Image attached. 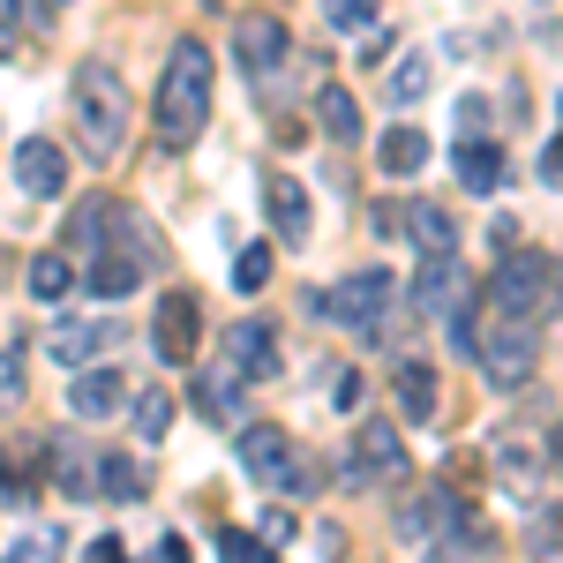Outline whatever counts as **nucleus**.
Listing matches in <instances>:
<instances>
[{
    "mask_svg": "<svg viewBox=\"0 0 563 563\" xmlns=\"http://www.w3.org/2000/svg\"><path fill=\"white\" fill-rule=\"evenodd\" d=\"M68 106H76V143H84L90 166H113L121 143H129V84L106 68V60H84L76 84H68Z\"/></svg>",
    "mask_w": 563,
    "mask_h": 563,
    "instance_id": "nucleus-1",
    "label": "nucleus"
},
{
    "mask_svg": "<svg viewBox=\"0 0 563 563\" xmlns=\"http://www.w3.org/2000/svg\"><path fill=\"white\" fill-rule=\"evenodd\" d=\"M211 121V53L196 38H180L166 53V76H158V143L166 151H188Z\"/></svg>",
    "mask_w": 563,
    "mask_h": 563,
    "instance_id": "nucleus-2",
    "label": "nucleus"
},
{
    "mask_svg": "<svg viewBox=\"0 0 563 563\" xmlns=\"http://www.w3.org/2000/svg\"><path fill=\"white\" fill-rule=\"evenodd\" d=\"M398 533H406V549H429V556H481V549H488V526L474 519V504H466L459 488L413 496V504L398 511Z\"/></svg>",
    "mask_w": 563,
    "mask_h": 563,
    "instance_id": "nucleus-3",
    "label": "nucleus"
},
{
    "mask_svg": "<svg viewBox=\"0 0 563 563\" xmlns=\"http://www.w3.org/2000/svg\"><path fill=\"white\" fill-rule=\"evenodd\" d=\"M488 368V384L496 390H526L533 384V368H541V323H526V316H488V331L474 323V346H466Z\"/></svg>",
    "mask_w": 563,
    "mask_h": 563,
    "instance_id": "nucleus-4",
    "label": "nucleus"
},
{
    "mask_svg": "<svg viewBox=\"0 0 563 563\" xmlns=\"http://www.w3.org/2000/svg\"><path fill=\"white\" fill-rule=\"evenodd\" d=\"M308 316H323V323H346L361 339H384V316H390V271L384 263H368V271H353L339 286H323V294H308Z\"/></svg>",
    "mask_w": 563,
    "mask_h": 563,
    "instance_id": "nucleus-5",
    "label": "nucleus"
},
{
    "mask_svg": "<svg viewBox=\"0 0 563 563\" xmlns=\"http://www.w3.org/2000/svg\"><path fill=\"white\" fill-rule=\"evenodd\" d=\"M241 466H249L256 488H271V496H308V488H316V466L294 451V435L271 429V421H241Z\"/></svg>",
    "mask_w": 563,
    "mask_h": 563,
    "instance_id": "nucleus-6",
    "label": "nucleus"
},
{
    "mask_svg": "<svg viewBox=\"0 0 563 563\" xmlns=\"http://www.w3.org/2000/svg\"><path fill=\"white\" fill-rule=\"evenodd\" d=\"M488 301L504 308V316H526V323H541V316L556 308V256H541V249H511V256L496 263V286H488Z\"/></svg>",
    "mask_w": 563,
    "mask_h": 563,
    "instance_id": "nucleus-7",
    "label": "nucleus"
},
{
    "mask_svg": "<svg viewBox=\"0 0 563 563\" xmlns=\"http://www.w3.org/2000/svg\"><path fill=\"white\" fill-rule=\"evenodd\" d=\"M233 53H241V68H249V90H263V106H286V76H294V60H286V23L278 15H256V23H241L233 31Z\"/></svg>",
    "mask_w": 563,
    "mask_h": 563,
    "instance_id": "nucleus-8",
    "label": "nucleus"
},
{
    "mask_svg": "<svg viewBox=\"0 0 563 563\" xmlns=\"http://www.w3.org/2000/svg\"><path fill=\"white\" fill-rule=\"evenodd\" d=\"M196 339H203V301H196V294H166L158 316H151L158 361H166V368H188V361H196Z\"/></svg>",
    "mask_w": 563,
    "mask_h": 563,
    "instance_id": "nucleus-9",
    "label": "nucleus"
},
{
    "mask_svg": "<svg viewBox=\"0 0 563 563\" xmlns=\"http://www.w3.org/2000/svg\"><path fill=\"white\" fill-rule=\"evenodd\" d=\"M474 294H466V271H459V256L451 249H435V256H421V278H413V316H451V308H466Z\"/></svg>",
    "mask_w": 563,
    "mask_h": 563,
    "instance_id": "nucleus-10",
    "label": "nucleus"
},
{
    "mask_svg": "<svg viewBox=\"0 0 563 563\" xmlns=\"http://www.w3.org/2000/svg\"><path fill=\"white\" fill-rule=\"evenodd\" d=\"M413 466H406V443L384 429V421H368V429L353 435V466H346V481L353 488H368V481H406Z\"/></svg>",
    "mask_w": 563,
    "mask_h": 563,
    "instance_id": "nucleus-11",
    "label": "nucleus"
},
{
    "mask_svg": "<svg viewBox=\"0 0 563 563\" xmlns=\"http://www.w3.org/2000/svg\"><path fill=\"white\" fill-rule=\"evenodd\" d=\"M15 188L38 196V203H53V196L68 188V158H60L53 135H23V143H15Z\"/></svg>",
    "mask_w": 563,
    "mask_h": 563,
    "instance_id": "nucleus-12",
    "label": "nucleus"
},
{
    "mask_svg": "<svg viewBox=\"0 0 563 563\" xmlns=\"http://www.w3.org/2000/svg\"><path fill=\"white\" fill-rule=\"evenodd\" d=\"M121 406H129V376H121V368H76V376H68V413H76V421H106V413H121Z\"/></svg>",
    "mask_w": 563,
    "mask_h": 563,
    "instance_id": "nucleus-13",
    "label": "nucleus"
},
{
    "mask_svg": "<svg viewBox=\"0 0 563 563\" xmlns=\"http://www.w3.org/2000/svg\"><path fill=\"white\" fill-rule=\"evenodd\" d=\"M196 406L211 413L218 429H241V413H249V376L225 361V368H196Z\"/></svg>",
    "mask_w": 563,
    "mask_h": 563,
    "instance_id": "nucleus-14",
    "label": "nucleus"
},
{
    "mask_svg": "<svg viewBox=\"0 0 563 563\" xmlns=\"http://www.w3.org/2000/svg\"><path fill=\"white\" fill-rule=\"evenodd\" d=\"M451 166H459V180H466L474 196H496V188L511 180V158H504V143H488V135H459Z\"/></svg>",
    "mask_w": 563,
    "mask_h": 563,
    "instance_id": "nucleus-15",
    "label": "nucleus"
},
{
    "mask_svg": "<svg viewBox=\"0 0 563 563\" xmlns=\"http://www.w3.org/2000/svg\"><path fill=\"white\" fill-rule=\"evenodd\" d=\"M135 278H151V263L143 256H129V249H90V263H84V286L98 294V301H121V294H135Z\"/></svg>",
    "mask_w": 563,
    "mask_h": 563,
    "instance_id": "nucleus-16",
    "label": "nucleus"
},
{
    "mask_svg": "<svg viewBox=\"0 0 563 563\" xmlns=\"http://www.w3.org/2000/svg\"><path fill=\"white\" fill-rule=\"evenodd\" d=\"M225 361L249 376V384H271L286 361H278V339H271V323H233L225 331Z\"/></svg>",
    "mask_w": 563,
    "mask_h": 563,
    "instance_id": "nucleus-17",
    "label": "nucleus"
},
{
    "mask_svg": "<svg viewBox=\"0 0 563 563\" xmlns=\"http://www.w3.org/2000/svg\"><path fill=\"white\" fill-rule=\"evenodd\" d=\"M113 339H121V323H113V316H90V323H76V316H68V323H53L45 353H53L60 368H84L90 353H98V346H113Z\"/></svg>",
    "mask_w": 563,
    "mask_h": 563,
    "instance_id": "nucleus-18",
    "label": "nucleus"
},
{
    "mask_svg": "<svg viewBox=\"0 0 563 563\" xmlns=\"http://www.w3.org/2000/svg\"><path fill=\"white\" fill-rule=\"evenodd\" d=\"M263 211H271V225H278V241H286V249H301V241H308V188L294 174H271V180H263Z\"/></svg>",
    "mask_w": 563,
    "mask_h": 563,
    "instance_id": "nucleus-19",
    "label": "nucleus"
},
{
    "mask_svg": "<svg viewBox=\"0 0 563 563\" xmlns=\"http://www.w3.org/2000/svg\"><path fill=\"white\" fill-rule=\"evenodd\" d=\"M496 481H504V496H511V504H533V496H541V459L526 451L519 429L496 435Z\"/></svg>",
    "mask_w": 563,
    "mask_h": 563,
    "instance_id": "nucleus-20",
    "label": "nucleus"
},
{
    "mask_svg": "<svg viewBox=\"0 0 563 563\" xmlns=\"http://www.w3.org/2000/svg\"><path fill=\"white\" fill-rule=\"evenodd\" d=\"M316 121L331 143H361V106H353L346 84H316Z\"/></svg>",
    "mask_w": 563,
    "mask_h": 563,
    "instance_id": "nucleus-21",
    "label": "nucleus"
},
{
    "mask_svg": "<svg viewBox=\"0 0 563 563\" xmlns=\"http://www.w3.org/2000/svg\"><path fill=\"white\" fill-rule=\"evenodd\" d=\"M398 406H406L413 429L435 421V368H429V361H398Z\"/></svg>",
    "mask_w": 563,
    "mask_h": 563,
    "instance_id": "nucleus-22",
    "label": "nucleus"
},
{
    "mask_svg": "<svg viewBox=\"0 0 563 563\" xmlns=\"http://www.w3.org/2000/svg\"><path fill=\"white\" fill-rule=\"evenodd\" d=\"M376 166H384V174H421V166H429V135L421 129H390L384 143H376Z\"/></svg>",
    "mask_w": 563,
    "mask_h": 563,
    "instance_id": "nucleus-23",
    "label": "nucleus"
},
{
    "mask_svg": "<svg viewBox=\"0 0 563 563\" xmlns=\"http://www.w3.org/2000/svg\"><path fill=\"white\" fill-rule=\"evenodd\" d=\"M406 233H413V249H421V256L459 249V225H451V211H435V203H413V211H406Z\"/></svg>",
    "mask_w": 563,
    "mask_h": 563,
    "instance_id": "nucleus-24",
    "label": "nucleus"
},
{
    "mask_svg": "<svg viewBox=\"0 0 563 563\" xmlns=\"http://www.w3.org/2000/svg\"><path fill=\"white\" fill-rule=\"evenodd\" d=\"M90 488H98L106 504H143V474H135V459H121V451L98 459V481H90Z\"/></svg>",
    "mask_w": 563,
    "mask_h": 563,
    "instance_id": "nucleus-25",
    "label": "nucleus"
},
{
    "mask_svg": "<svg viewBox=\"0 0 563 563\" xmlns=\"http://www.w3.org/2000/svg\"><path fill=\"white\" fill-rule=\"evenodd\" d=\"M166 429H174V398H166V390H135V435L158 443Z\"/></svg>",
    "mask_w": 563,
    "mask_h": 563,
    "instance_id": "nucleus-26",
    "label": "nucleus"
},
{
    "mask_svg": "<svg viewBox=\"0 0 563 563\" xmlns=\"http://www.w3.org/2000/svg\"><path fill=\"white\" fill-rule=\"evenodd\" d=\"M53 488H60V496H76V504H84V496H98V488H90V466L68 451V443H53Z\"/></svg>",
    "mask_w": 563,
    "mask_h": 563,
    "instance_id": "nucleus-27",
    "label": "nucleus"
},
{
    "mask_svg": "<svg viewBox=\"0 0 563 563\" xmlns=\"http://www.w3.org/2000/svg\"><path fill=\"white\" fill-rule=\"evenodd\" d=\"M68 286H76V263L68 256H38L31 263V294H38V301H60Z\"/></svg>",
    "mask_w": 563,
    "mask_h": 563,
    "instance_id": "nucleus-28",
    "label": "nucleus"
},
{
    "mask_svg": "<svg viewBox=\"0 0 563 563\" xmlns=\"http://www.w3.org/2000/svg\"><path fill=\"white\" fill-rule=\"evenodd\" d=\"M526 549H533V556H563V504L526 519Z\"/></svg>",
    "mask_w": 563,
    "mask_h": 563,
    "instance_id": "nucleus-29",
    "label": "nucleus"
},
{
    "mask_svg": "<svg viewBox=\"0 0 563 563\" xmlns=\"http://www.w3.org/2000/svg\"><path fill=\"white\" fill-rule=\"evenodd\" d=\"M390 98H398V106H413V98H429V60H421V53H406V60L390 68Z\"/></svg>",
    "mask_w": 563,
    "mask_h": 563,
    "instance_id": "nucleus-30",
    "label": "nucleus"
},
{
    "mask_svg": "<svg viewBox=\"0 0 563 563\" xmlns=\"http://www.w3.org/2000/svg\"><path fill=\"white\" fill-rule=\"evenodd\" d=\"M233 286H241V294H263V286H271V249H241V263H233Z\"/></svg>",
    "mask_w": 563,
    "mask_h": 563,
    "instance_id": "nucleus-31",
    "label": "nucleus"
},
{
    "mask_svg": "<svg viewBox=\"0 0 563 563\" xmlns=\"http://www.w3.org/2000/svg\"><path fill=\"white\" fill-rule=\"evenodd\" d=\"M323 23L331 31H368L376 23V0H323Z\"/></svg>",
    "mask_w": 563,
    "mask_h": 563,
    "instance_id": "nucleus-32",
    "label": "nucleus"
},
{
    "mask_svg": "<svg viewBox=\"0 0 563 563\" xmlns=\"http://www.w3.org/2000/svg\"><path fill=\"white\" fill-rule=\"evenodd\" d=\"M218 556H225V563H256L263 556V533H249V526H218Z\"/></svg>",
    "mask_w": 563,
    "mask_h": 563,
    "instance_id": "nucleus-33",
    "label": "nucleus"
},
{
    "mask_svg": "<svg viewBox=\"0 0 563 563\" xmlns=\"http://www.w3.org/2000/svg\"><path fill=\"white\" fill-rule=\"evenodd\" d=\"M23 398V353H0V413Z\"/></svg>",
    "mask_w": 563,
    "mask_h": 563,
    "instance_id": "nucleus-34",
    "label": "nucleus"
},
{
    "mask_svg": "<svg viewBox=\"0 0 563 563\" xmlns=\"http://www.w3.org/2000/svg\"><path fill=\"white\" fill-rule=\"evenodd\" d=\"M323 376H331V398H339V406H361V376H353V368H323Z\"/></svg>",
    "mask_w": 563,
    "mask_h": 563,
    "instance_id": "nucleus-35",
    "label": "nucleus"
},
{
    "mask_svg": "<svg viewBox=\"0 0 563 563\" xmlns=\"http://www.w3.org/2000/svg\"><path fill=\"white\" fill-rule=\"evenodd\" d=\"M294 541V519L286 511H263V549H286Z\"/></svg>",
    "mask_w": 563,
    "mask_h": 563,
    "instance_id": "nucleus-36",
    "label": "nucleus"
},
{
    "mask_svg": "<svg viewBox=\"0 0 563 563\" xmlns=\"http://www.w3.org/2000/svg\"><path fill=\"white\" fill-rule=\"evenodd\" d=\"M541 180L563 188V135H549V151H541Z\"/></svg>",
    "mask_w": 563,
    "mask_h": 563,
    "instance_id": "nucleus-37",
    "label": "nucleus"
},
{
    "mask_svg": "<svg viewBox=\"0 0 563 563\" xmlns=\"http://www.w3.org/2000/svg\"><path fill=\"white\" fill-rule=\"evenodd\" d=\"M84 556H90V563H121V556H129V549H121V533H98V541H90Z\"/></svg>",
    "mask_w": 563,
    "mask_h": 563,
    "instance_id": "nucleus-38",
    "label": "nucleus"
},
{
    "mask_svg": "<svg viewBox=\"0 0 563 563\" xmlns=\"http://www.w3.org/2000/svg\"><path fill=\"white\" fill-rule=\"evenodd\" d=\"M0 504H15V511H23V474H15L8 459H0Z\"/></svg>",
    "mask_w": 563,
    "mask_h": 563,
    "instance_id": "nucleus-39",
    "label": "nucleus"
},
{
    "mask_svg": "<svg viewBox=\"0 0 563 563\" xmlns=\"http://www.w3.org/2000/svg\"><path fill=\"white\" fill-rule=\"evenodd\" d=\"M15 53V15H0V60Z\"/></svg>",
    "mask_w": 563,
    "mask_h": 563,
    "instance_id": "nucleus-40",
    "label": "nucleus"
},
{
    "mask_svg": "<svg viewBox=\"0 0 563 563\" xmlns=\"http://www.w3.org/2000/svg\"><path fill=\"white\" fill-rule=\"evenodd\" d=\"M549 466L563 474V429H549Z\"/></svg>",
    "mask_w": 563,
    "mask_h": 563,
    "instance_id": "nucleus-41",
    "label": "nucleus"
},
{
    "mask_svg": "<svg viewBox=\"0 0 563 563\" xmlns=\"http://www.w3.org/2000/svg\"><path fill=\"white\" fill-rule=\"evenodd\" d=\"M15 8H23V0H0V15H15Z\"/></svg>",
    "mask_w": 563,
    "mask_h": 563,
    "instance_id": "nucleus-42",
    "label": "nucleus"
},
{
    "mask_svg": "<svg viewBox=\"0 0 563 563\" xmlns=\"http://www.w3.org/2000/svg\"><path fill=\"white\" fill-rule=\"evenodd\" d=\"M38 8H68V0H38Z\"/></svg>",
    "mask_w": 563,
    "mask_h": 563,
    "instance_id": "nucleus-43",
    "label": "nucleus"
},
{
    "mask_svg": "<svg viewBox=\"0 0 563 563\" xmlns=\"http://www.w3.org/2000/svg\"><path fill=\"white\" fill-rule=\"evenodd\" d=\"M203 8H225V0H203Z\"/></svg>",
    "mask_w": 563,
    "mask_h": 563,
    "instance_id": "nucleus-44",
    "label": "nucleus"
}]
</instances>
